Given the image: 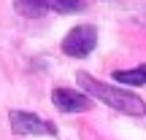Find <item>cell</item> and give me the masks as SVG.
<instances>
[{"mask_svg": "<svg viewBox=\"0 0 146 140\" xmlns=\"http://www.w3.org/2000/svg\"><path fill=\"white\" fill-rule=\"evenodd\" d=\"M11 129L16 135H57V127L52 121L41 119L35 113H27V110H11Z\"/></svg>", "mask_w": 146, "mask_h": 140, "instance_id": "3957f363", "label": "cell"}, {"mask_svg": "<svg viewBox=\"0 0 146 140\" xmlns=\"http://www.w3.org/2000/svg\"><path fill=\"white\" fill-rule=\"evenodd\" d=\"M76 81H78V86L84 89L87 97L100 100V103H106L108 108L119 110V113H125V116H143L146 113L143 100L138 97V94H133V92H125V89H119V86H108V83H103V81H95L89 73H78Z\"/></svg>", "mask_w": 146, "mask_h": 140, "instance_id": "6da1fadb", "label": "cell"}, {"mask_svg": "<svg viewBox=\"0 0 146 140\" xmlns=\"http://www.w3.org/2000/svg\"><path fill=\"white\" fill-rule=\"evenodd\" d=\"M116 83H127V86H143L146 83V65H138L133 70H114Z\"/></svg>", "mask_w": 146, "mask_h": 140, "instance_id": "5b68a950", "label": "cell"}, {"mask_svg": "<svg viewBox=\"0 0 146 140\" xmlns=\"http://www.w3.org/2000/svg\"><path fill=\"white\" fill-rule=\"evenodd\" d=\"M52 100L60 110L65 113H81V110H89L92 108V100L87 97L84 92H76V89H68V86H57L52 92Z\"/></svg>", "mask_w": 146, "mask_h": 140, "instance_id": "277c9868", "label": "cell"}, {"mask_svg": "<svg viewBox=\"0 0 146 140\" xmlns=\"http://www.w3.org/2000/svg\"><path fill=\"white\" fill-rule=\"evenodd\" d=\"M95 46H98V30H95L92 24L73 27L68 35H65V41H62V51L68 54V57H76V59L89 57Z\"/></svg>", "mask_w": 146, "mask_h": 140, "instance_id": "7a4b0ae2", "label": "cell"}, {"mask_svg": "<svg viewBox=\"0 0 146 140\" xmlns=\"http://www.w3.org/2000/svg\"><path fill=\"white\" fill-rule=\"evenodd\" d=\"M46 8L57 11V14H76L84 8L81 0H46Z\"/></svg>", "mask_w": 146, "mask_h": 140, "instance_id": "52a82bcc", "label": "cell"}, {"mask_svg": "<svg viewBox=\"0 0 146 140\" xmlns=\"http://www.w3.org/2000/svg\"><path fill=\"white\" fill-rule=\"evenodd\" d=\"M16 11H19L22 16H27V19H38V16L46 14V0H16Z\"/></svg>", "mask_w": 146, "mask_h": 140, "instance_id": "8992f818", "label": "cell"}]
</instances>
